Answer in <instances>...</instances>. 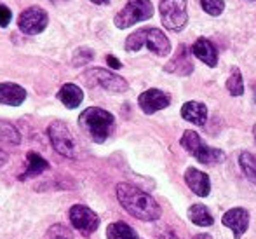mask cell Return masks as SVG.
I'll list each match as a JSON object with an SVG mask.
<instances>
[{
    "instance_id": "83f0119b",
    "label": "cell",
    "mask_w": 256,
    "mask_h": 239,
    "mask_svg": "<svg viewBox=\"0 0 256 239\" xmlns=\"http://www.w3.org/2000/svg\"><path fill=\"white\" fill-rule=\"evenodd\" d=\"M10 20H12V13H10V9L4 6V4H0V27L6 28L7 25L10 23Z\"/></svg>"
},
{
    "instance_id": "9c48e42d",
    "label": "cell",
    "mask_w": 256,
    "mask_h": 239,
    "mask_svg": "<svg viewBox=\"0 0 256 239\" xmlns=\"http://www.w3.org/2000/svg\"><path fill=\"white\" fill-rule=\"evenodd\" d=\"M68 218H70L72 225L86 237H89L92 232H96L100 227V216L91 208H88L84 204L72 206L70 211H68Z\"/></svg>"
},
{
    "instance_id": "7402d4cb",
    "label": "cell",
    "mask_w": 256,
    "mask_h": 239,
    "mask_svg": "<svg viewBox=\"0 0 256 239\" xmlns=\"http://www.w3.org/2000/svg\"><path fill=\"white\" fill-rule=\"evenodd\" d=\"M21 135L16 129V126L7 121H0V143L7 145H20Z\"/></svg>"
},
{
    "instance_id": "ffe728a7",
    "label": "cell",
    "mask_w": 256,
    "mask_h": 239,
    "mask_svg": "<svg viewBox=\"0 0 256 239\" xmlns=\"http://www.w3.org/2000/svg\"><path fill=\"white\" fill-rule=\"evenodd\" d=\"M106 239H138V234L126 222H114L106 229Z\"/></svg>"
},
{
    "instance_id": "44dd1931",
    "label": "cell",
    "mask_w": 256,
    "mask_h": 239,
    "mask_svg": "<svg viewBox=\"0 0 256 239\" xmlns=\"http://www.w3.org/2000/svg\"><path fill=\"white\" fill-rule=\"evenodd\" d=\"M188 218L199 227H211L214 223V218L209 213V209L204 204H194L188 209Z\"/></svg>"
},
{
    "instance_id": "7c38bea8",
    "label": "cell",
    "mask_w": 256,
    "mask_h": 239,
    "mask_svg": "<svg viewBox=\"0 0 256 239\" xmlns=\"http://www.w3.org/2000/svg\"><path fill=\"white\" fill-rule=\"evenodd\" d=\"M222 223L234 232V239H240L250 225V213L244 208H232L223 215Z\"/></svg>"
},
{
    "instance_id": "8992f818",
    "label": "cell",
    "mask_w": 256,
    "mask_h": 239,
    "mask_svg": "<svg viewBox=\"0 0 256 239\" xmlns=\"http://www.w3.org/2000/svg\"><path fill=\"white\" fill-rule=\"evenodd\" d=\"M160 20L164 27L171 32H180L185 28L188 16H186V0H160Z\"/></svg>"
},
{
    "instance_id": "5bb4252c",
    "label": "cell",
    "mask_w": 256,
    "mask_h": 239,
    "mask_svg": "<svg viewBox=\"0 0 256 239\" xmlns=\"http://www.w3.org/2000/svg\"><path fill=\"white\" fill-rule=\"evenodd\" d=\"M185 182L188 185V189L197 194L199 197H206L211 192V182H209V176L206 173L199 171L196 168H188L185 171Z\"/></svg>"
},
{
    "instance_id": "30bf717a",
    "label": "cell",
    "mask_w": 256,
    "mask_h": 239,
    "mask_svg": "<svg viewBox=\"0 0 256 239\" xmlns=\"http://www.w3.org/2000/svg\"><path fill=\"white\" fill-rule=\"evenodd\" d=\"M49 16L42 7L34 6L24 9L18 18V28L23 32L24 35H37L48 28Z\"/></svg>"
},
{
    "instance_id": "4dcf8cb0",
    "label": "cell",
    "mask_w": 256,
    "mask_h": 239,
    "mask_svg": "<svg viewBox=\"0 0 256 239\" xmlns=\"http://www.w3.org/2000/svg\"><path fill=\"white\" fill-rule=\"evenodd\" d=\"M7 161H9V155H7V152H4L2 148H0V166H4Z\"/></svg>"
},
{
    "instance_id": "f546056e",
    "label": "cell",
    "mask_w": 256,
    "mask_h": 239,
    "mask_svg": "<svg viewBox=\"0 0 256 239\" xmlns=\"http://www.w3.org/2000/svg\"><path fill=\"white\" fill-rule=\"evenodd\" d=\"M158 239H180V237L176 236L172 230H166L164 234H160V236H158Z\"/></svg>"
},
{
    "instance_id": "3957f363",
    "label": "cell",
    "mask_w": 256,
    "mask_h": 239,
    "mask_svg": "<svg viewBox=\"0 0 256 239\" xmlns=\"http://www.w3.org/2000/svg\"><path fill=\"white\" fill-rule=\"evenodd\" d=\"M143 46L157 56H168L171 53V42L158 28H142L126 39V51H140Z\"/></svg>"
},
{
    "instance_id": "484cf974",
    "label": "cell",
    "mask_w": 256,
    "mask_h": 239,
    "mask_svg": "<svg viewBox=\"0 0 256 239\" xmlns=\"http://www.w3.org/2000/svg\"><path fill=\"white\" fill-rule=\"evenodd\" d=\"M200 6L211 16H220L223 13V9H225V2L223 0H200Z\"/></svg>"
},
{
    "instance_id": "e0dca14e",
    "label": "cell",
    "mask_w": 256,
    "mask_h": 239,
    "mask_svg": "<svg viewBox=\"0 0 256 239\" xmlns=\"http://www.w3.org/2000/svg\"><path fill=\"white\" fill-rule=\"evenodd\" d=\"M26 169H24V173H21L18 178L23 182V180H30V178H35V176L42 175L44 171H48L49 169V162L46 161L44 157H42L40 154H37V152L30 150L26 154Z\"/></svg>"
},
{
    "instance_id": "603a6c76",
    "label": "cell",
    "mask_w": 256,
    "mask_h": 239,
    "mask_svg": "<svg viewBox=\"0 0 256 239\" xmlns=\"http://www.w3.org/2000/svg\"><path fill=\"white\" fill-rule=\"evenodd\" d=\"M239 166L242 169V173L246 175V178L251 183H256V157L250 152H242L239 155Z\"/></svg>"
},
{
    "instance_id": "2e32d148",
    "label": "cell",
    "mask_w": 256,
    "mask_h": 239,
    "mask_svg": "<svg viewBox=\"0 0 256 239\" xmlns=\"http://www.w3.org/2000/svg\"><path fill=\"white\" fill-rule=\"evenodd\" d=\"M192 53L199 58L202 63H206L208 67H216L218 65V51L212 46L211 41L200 37L196 41V44L192 46Z\"/></svg>"
},
{
    "instance_id": "4316f807",
    "label": "cell",
    "mask_w": 256,
    "mask_h": 239,
    "mask_svg": "<svg viewBox=\"0 0 256 239\" xmlns=\"http://www.w3.org/2000/svg\"><path fill=\"white\" fill-rule=\"evenodd\" d=\"M94 58V53H92L89 48H80V49H77L75 51V54H74V67H82V65H86V63H89V61Z\"/></svg>"
},
{
    "instance_id": "52a82bcc",
    "label": "cell",
    "mask_w": 256,
    "mask_h": 239,
    "mask_svg": "<svg viewBox=\"0 0 256 239\" xmlns=\"http://www.w3.org/2000/svg\"><path fill=\"white\" fill-rule=\"evenodd\" d=\"M48 135L51 140L54 150L58 152L63 157H75V140L72 135L70 128H68L66 122L63 121H52L48 126Z\"/></svg>"
},
{
    "instance_id": "ba28073f",
    "label": "cell",
    "mask_w": 256,
    "mask_h": 239,
    "mask_svg": "<svg viewBox=\"0 0 256 239\" xmlns=\"http://www.w3.org/2000/svg\"><path fill=\"white\" fill-rule=\"evenodd\" d=\"M84 79L89 86H100L110 93H124L129 88L126 79L104 68H91L84 74Z\"/></svg>"
},
{
    "instance_id": "836d02e7",
    "label": "cell",
    "mask_w": 256,
    "mask_h": 239,
    "mask_svg": "<svg viewBox=\"0 0 256 239\" xmlns=\"http://www.w3.org/2000/svg\"><path fill=\"white\" fill-rule=\"evenodd\" d=\"M253 133H254V140H256V126H254V129H253Z\"/></svg>"
},
{
    "instance_id": "6da1fadb",
    "label": "cell",
    "mask_w": 256,
    "mask_h": 239,
    "mask_svg": "<svg viewBox=\"0 0 256 239\" xmlns=\"http://www.w3.org/2000/svg\"><path fill=\"white\" fill-rule=\"evenodd\" d=\"M117 199L120 206L131 216L143 222H154L160 218V206L150 194L138 189L131 183H118L117 185Z\"/></svg>"
},
{
    "instance_id": "d4e9b609",
    "label": "cell",
    "mask_w": 256,
    "mask_h": 239,
    "mask_svg": "<svg viewBox=\"0 0 256 239\" xmlns=\"http://www.w3.org/2000/svg\"><path fill=\"white\" fill-rule=\"evenodd\" d=\"M46 239H74V234L68 227H64L63 223H54L49 227Z\"/></svg>"
},
{
    "instance_id": "9a60e30c",
    "label": "cell",
    "mask_w": 256,
    "mask_h": 239,
    "mask_svg": "<svg viewBox=\"0 0 256 239\" xmlns=\"http://www.w3.org/2000/svg\"><path fill=\"white\" fill-rule=\"evenodd\" d=\"M26 100V91L20 84L14 82H2L0 84V103L9 107H20Z\"/></svg>"
},
{
    "instance_id": "4fadbf2b",
    "label": "cell",
    "mask_w": 256,
    "mask_h": 239,
    "mask_svg": "<svg viewBox=\"0 0 256 239\" xmlns=\"http://www.w3.org/2000/svg\"><path fill=\"white\" fill-rule=\"evenodd\" d=\"M166 72H171V74H178V75H190L194 70L192 60H190V51L186 46H180L176 51L174 58L169 61L164 67Z\"/></svg>"
},
{
    "instance_id": "d6986e66",
    "label": "cell",
    "mask_w": 256,
    "mask_h": 239,
    "mask_svg": "<svg viewBox=\"0 0 256 239\" xmlns=\"http://www.w3.org/2000/svg\"><path fill=\"white\" fill-rule=\"evenodd\" d=\"M58 100H60L64 107L72 110V108H77L78 105L82 103V100H84V91H82L77 84L68 82V84L61 86V89L58 91Z\"/></svg>"
},
{
    "instance_id": "f1b7e54d",
    "label": "cell",
    "mask_w": 256,
    "mask_h": 239,
    "mask_svg": "<svg viewBox=\"0 0 256 239\" xmlns=\"http://www.w3.org/2000/svg\"><path fill=\"white\" fill-rule=\"evenodd\" d=\"M106 63L110 65L112 68H115V70H118V68L122 67V63H120V61H118L115 56H112V54H108V56H106Z\"/></svg>"
},
{
    "instance_id": "cb8c5ba5",
    "label": "cell",
    "mask_w": 256,
    "mask_h": 239,
    "mask_svg": "<svg viewBox=\"0 0 256 239\" xmlns=\"http://www.w3.org/2000/svg\"><path fill=\"white\" fill-rule=\"evenodd\" d=\"M226 89L232 96H240L244 93V84H242V75H240L239 68H232V74L226 79Z\"/></svg>"
},
{
    "instance_id": "1f68e13d",
    "label": "cell",
    "mask_w": 256,
    "mask_h": 239,
    "mask_svg": "<svg viewBox=\"0 0 256 239\" xmlns=\"http://www.w3.org/2000/svg\"><path fill=\"white\" fill-rule=\"evenodd\" d=\"M192 239H212V236H209V234H199V236H194Z\"/></svg>"
},
{
    "instance_id": "5b68a950",
    "label": "cell",
    "mask_w": 256,
    "mask_h": 239,
    "mask_svg": "<svg viewBox=\"0 0 256 239\" xmlns=\"http://www.w3.org/2000/svg\"><path fill=\"white\" fill-rule=\"evenodd\" d=\"M152 16H154V4L150 0H129L124 6V9L120 13H117L114 23L117 28L124 30V28L132 27L134 23L150 20Z\"/></svg>"
},
{
    "instance_id": "7a4b0ae2",
    "label": "cell",
    "mask_w": 256,
    "mask_h": 239,
    "mask_svg": "<svg viewBox=\"0 0 256 239\" xmlns=\"http://www.w3.org/2000/svg\"><path fill=\"white\" fill-rule=\"evenodd\" d=\"M78 126L94 143H104L115 128V117L100 107H89L78 115Z\"/></svg>"
},
{
    "instance_id": "277c9868",
    "label": "cell",
    "mask_w": 256,
    "mask_h": 239,
    "mask_svg": "<svg viewBox=\"0 0 256 239\" xmlns=\"http://www.w3.org/2000/svg\"><path fill=\"white\" fill-rule=\"evenodd\" d=\"M182 147L202 164H218L225 159V154L218 148H211L196 131H185L182 136Z\"/></svg>"
},
{
    "instance_id": "8fae6325",
    "label": "cell",
    "mask_w": 256,
    "mask_h": 239,
    "mask_svg": "<svg viewBox=\"0 0 256 239\" xmlns=\"http://www.w3.org/2000/svg\"><path fill=\"white\" fill-rule=\"evenodd\" d=\"M169 103H171V96H169L168 93L160 91V89H148V91L142 93L138 98L140 108L148 115L169 107Z\"/></svg>"
},
{
    "instance_id": "d6a6232c",
    "label": "cell",
    "mask_w": 256,
    "mask_h": 239,
    "mask_svg": "<svg viewBox=\"0 0 256 239\" xmlns=\"http://www.w3.org/2000/svg\"><path fill=\"white\" fill-rule=\"evenodd\" d=\"M92 4H96V6H104V4H108L110 0H91Z\"/></svg>"
},
{
    "instance_id": "ac0fdd59",
    "label": "cell",
    "mask_w": 256,
    "mask_h": 239,
    "mask_svg": "<svg viewBox=\"0 0 256 239\" xmlns=\"http://www.w3.org/2000/svg\"><path fill=\"white\" fill-rule=\"evenodd\" d=\"M182 115L185 121L192 122L196 126H204L208 119V107L200 101H186L182 107Z\"/></svg>"
}]
</instances>
